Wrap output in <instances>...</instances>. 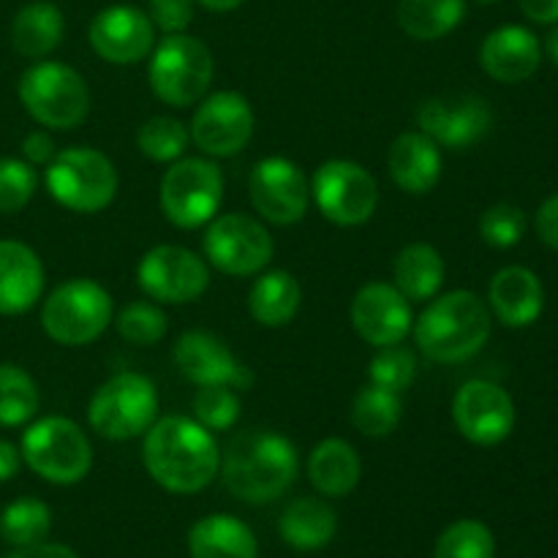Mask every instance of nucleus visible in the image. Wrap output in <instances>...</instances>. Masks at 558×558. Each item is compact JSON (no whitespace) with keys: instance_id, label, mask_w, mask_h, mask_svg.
<instances>
[{"instance_id":"obj_1","label":"nucleus","mask_w":558,"mask_h":558,"mask_svg":"<svg viewBox=\"0 0 558 558\" xmlns=\"http://www.w3.org/2000/svg\"><path fill=\"white\" fill-rule=\"evenodd\" d=\"M147 474L169 494H199L221 469V450L205 425L185 414H169L147 428L142 441Z\"/></svg>"},{"instance_id":"obj_2","label":"nucleus","mask_w":558,"mask_h":558,"mask_svg":"<svg viewBox=\"0 0 558 558\" xmlns=\"http://www.w3.org/2000/svg\"><path fill=\"white\" fill-rule=\"evenodd\" d=\"M300 458L292 439L270 428L240 430L221 452V477L232 496L248 505H267L292 488Z\"/></svg>"},{"instance_id":"obj_3","label":"nucleus","mask_w":558,"mask_h":558,"mask_svg":"<svg viewBox=\"0 0 558 558\" xmlns=\"http://www.w3.org/2000/svg\"><path fill=\"white\" fill-rule=\"evenodd\" d=\"M490 308L469 289L436 294L420 319H414V343L428 360L441 365L466 363L488 343Z\"/></svg>"},{"instance_id":"obj_4","label":"nucleus","mask_w":558,"mask_h":558,"mask_svg":"<svg viewBox=\"0 0 558 558\" xmlns=\"http://www.w3.org/2000/svg\"><path fill=\"white\" fill-rule=\"evenodd\" d=\"M20 101L44 129L71 131L90 112V87L85 76L58 60H36L20 76Z\"/></svg>"},{"instance_id":"obj_5","label":"nucleus","mask_w":558,"mask_h":558,"mask_svg":"<svg viewBox=\"0 0 558 558\" xmlns=\"http://www.w3.org/2000/svg\"><path fill=\"white\" fill-rule=\"evenodd\" d=\"M44 185L60 207L93 216L118 196V169L96 147H65L44 169Z\"/></svg>"},{"instance_id":"obj_6","label":"nucleus","mask_w":558,"mask_h":558,"mask_svg":"<svg viewBox=\"0 0 558 558\" xmlns=\"http://www.w3.org/2000/svg\"><path fill=\"white\" fill-rule=\"evenodd\" d=\"M22 463L52 485H74L93 466V447L85 430L69 417L49 414L33 420L20 441Z\"/></svg>"},{"instance_id":"obj_7","label":"nucleus","mask_w":558,"mask_h":558,"mask_svg":"<svg viewBox=\"0 0 558 558\" xmlns=\"http://www.w3.org/2000/svg\"><path fill=\"white\" fill-rule=\"evenodd\" d=\"M112 294L93 278H71L41 305V327L60 347H87L112 325Z\"/></svg>"},{"instance_id":"obj_8","label":"nucleus","mask_w":558,"mask_h":558,"mask_svg":"<svg viewBox=\"0 0 558 558\" xmlns=\"http://www.w3.org/2000/svg\"><path fill=\"white\" fill-rule=\"evenodd\" d=\"M213 71L216 63L205 41L189 33H169L153 47L147 80L163 104L183 109L207 96Z\"/></svg>"},{"instance_id":"obj_9","label":"nucleus","mask_w":558,"mask_h":558,"mask_svg":"<svg viewBox=\"0 0 558 558\" xmlns=\"http://www.w3.org/2000/svg\"><path fill=\"white\" fill-rule=\"evenodd\" d=\"M223 202V172L213 158H178L158 185L163 218L178 229L207 227Z\"/></svg>"},{"instance_id":"obj_10","label":"nucleus","mask_w":558,"mask_h":558,"mask_svg":"<svg viewBox=\"0 0 558 558\" xmlns=\"http://www.w3.org/2000/svg\"><path fill=\"white\" fill-rule=\"evenodd\" d=\"M158 420V390L145 374L123 371L104 381L90 398L87 423L109 441H129L145 436Z\"/></svg>"},{"instance_id":"obj_11","label":"nucleus","mask_w":558,"mask_h":558,"mask_svg":"<svg viewBox=\"0 0 558 558\" xmlns=\"http://www.w3.org/2000/svg\"><path fill=\"white\" fill-rule=\"evenodd\" d=\"M311 199L336 227H363L379 207V183L357 161L330 158L311 178Z\"/></svg>"},{"instance_id":"obj_12","label":"nucleus","mask_w":558,"mask_h":558,"mask_svg":"<svg viewBox=\"0 0 558 558\" xmlns=\"http://www.w3.org/2000/svg\"><path fill=\"white\" fill-rule=\"evenodd\" d=\"M207 265L234 278L259 276L272 259V234L259 218L245 213H223L216 216L202 238Z\"/></svg>"},{"instance_id":"obj_13","label":"nucleus","mask_w":558,"mask_h":558,"mask_svg":"<svg viewBox=\"0 0 558 558\" xmlns=\"http://www.w3.org/2000/svg\"><path fill=\"white\" fill-rule=\"evenodd\" d=\"M136 283L153 303L189 305L210 287V265L191 248L163 243L142 256L136 265Z\"/></svg>"},{"instance_id":"obj_14","label":"nucleus","mask_w":558,"mask_h":558,"mask_svg":"<svg viewBox=\"0 0 558 558\" xmlns=\"http://www.w3.org/2000/svg\"><path fill=\"white\" fill-rule=\"evenodd\" d=\"M256 129L254 109L238 90L210 93L196 107L191 120V142L207 158H229L245 150Z\"/></svg>"},{"instance_id":"obj_15","label":"nucleus","mask_w":558,"mask_h":558,"mask_svg":"<svg viewBox=\"0 0 558 558\" xmlns=\"http://www.w3.org/2000/svg\"><path fill=\"white\" fill-rule=\"evenodd\" d=\"M248 194L259 218L276 227L303 221L311 205L308 178L298 163L283 156H267L251 169Z\"/></svg>"},{"instance_id":"obj_16","label":"nucleus","mask_w":558,"mask_h":558,"mask_svg":"<svg viewBox=\"0 0 558 558\" xmlns=\"http://www.w3.org/2000/svg\"><path fill=\"white\" fill-rule=\"evenodd\" d=\"M452 420L463 439L480 447H494L510 439L515 428V401L505 387L472 379L452 398Z\"/></svg>"},{"instance_id":"obj_17","label":"nucleus","mask_w":558,"mask_h":558,"mask_svg":"<svg viewBox=\"0 0 558 558\" xmlns=\"http://www.w3.org/2000/svg\"><path fill=\"white\" fill-rule=\"evenodd\" d=\"M87 38H90L93 52L107 63L134 65L145 60L156 47V27H153L147 11L118 3L93 16Z\"/></svg>"},{"instance_id":"obj_18","label":"nucleus","mask_w":558,"mask_h":558,"mask_svg":"<svg viewBox=\"0 0 558 558\" xmlns=\"http://www.w3.org/2000/svg\"><path fill=\"white\" fill-rule=\"evenodd\" d=\"M352 325L371 347L403 343L414 327L412 303L396 289V283L371 281L357 289L352 300Z\"/></svg>"},{"instance_id":"obj_19","label":"nucleus","mask_w":558,"mask_h":558,"mask_svg":"<svg viewBox=\"0 0 558 558\" xmlns=\"http://www.w3.org/2000/svg\"><path fill=\"white\" fill-rule=\"evenodd\" d=\"M174 365L180 374L196 387L202 385H227L232 390H248L254 385V374L245 368L221 338L207 330H189L174 341L172 349Z\"/></svg>"},{"instance_id":"obj_20","label":"nucleus","mask_w":558,"mask_h":558,"mask_svg":"<svg viewBox=\"0 0 558 558\" xmlns=\"http://www.w3.org/2000/svg\"><path fill=\"white\" fill-rule=\"evenodd\" d=\"M420 131L450 150H466L488 134L494 123L488 101L477 96L428 98L417 112Z\"/></svg>"},{"instance_id":"obj_21","label":"nucleus","mask_w":558,"mask_h":558,"mask_svg":"<svg viewBox=\"0 0 558 558\" xmlns=\"http://www.w3.org/2000/svg\"><path fill=\"white\" fill-rule=\"evenodd\" d=\"M543 63V44L529 27L501 25L485 36L480 47V65L485 74L505 85H518L537 74Z\"/></svg>"},{"instance_id":"obj_22","label":"nucleus","mask_w":558,"mask_h":558,"mask_svg":"<svg viewBox=\"0 0 558 558\" xmlns=\"http://www.w3.org/2000/svg\"><path fill=\"white\" fill-rule=\"evenodd\" d=\"M488 308L505 327L521 330L532 327L543 316L545 289L537 272L529 267H501L488 287Z\"/></svg>"},{"instance_id":"obj_23","label":"nucleus","mask_w":558,"mask_h":558,"mask_svg":"<svg viewBox=\"0 0 558 558\" xmlns=\"http://www.w3.org/2000/svg\"><path fill=\"white\" fill-rule=\"evenodd\" d=\"M44 262L20 240H0V314H27L44 294Z\"/></svg>"},{"instance_id":"obj_24","label":"nucleus","mask_w":558,"mask_h":558,"mask_svg":"<svg viewBox=\"0 0 558 558\" xmlns=\"http://www.w3.org/2000/svg\"><path fill=\"white\" fill-rule=\"evenodd\" d=\"M441 169V147L423 131H403L387 150V172L392 183L412 196L430 194L439 185Z\"/></svg>"},{"instance_id":"obj_25","label":"nucleus","mask_w":558,"mask_h":558,"mask_svg":"<svg viewBox=\"0 0 558 558\" xmlns=\"http://www.w3.org/2000/svg\"><path fill=\"white\" fill-rule=\"evenodd\" d=\"M363 477V461L354 445L347 439H322L308 456V480L322 496L330 499H343L352 494Z\"/></svg>"},{"instance_id":"obj_26","label":"nucleus","mask_w":558,"mask_h":558,"mask_svg":"<svg viewBox=\"0 0 558 558\" xmlns=\"http://www.w3.org/2000/svg\"><path fill=\"white\" fill-rule=\"evenodd\" d=\"M191 558H256L254 532L234 515H207L189 532Z\"/></svg>"},{"instance_id":"obj_27","label":"nucleus","mask_w":558,"mask_h":558,"mask_svg":"<svg viewBox=\"0 0 558 558\" xmlns=\"http://www.w3.org/2000/svg\"><path fill=\"white\" fill-rule=\"evenodd\" d=\"M303 305V289L289 270H262L251 283L248 314L262 327H287Z\"/></svg>"},{"instance_id":"obj_28","label":"nucleus","mask_w":558,"mask_h":558,"mask_svg":"<svg viewBox=\"0 0 558 558\" xmlns=\"http://www.w3.org/2000/svg\"><path fill=\"white\" fill-rule=\"evenodd\" d=\"M447 265L430 243H409L398 251L392 262L396 289L409 303H428L445 283Z\"/></svg>"},{"instance_id":"obj_29","label":"nucleus","mask_w":558,"mask_h":558,"mask_svg":"<svg viewBox=\"0 0 558 558\" xmlns=\"http://www.w3.org/2000/svg\"><path fill=\"white\" fill-rule=\"evenodd\" d=\"M65 33L63 11L49 0H33L11 22V44L22 58L41 60L60 47Z\"/></svg>"},{"instance_id":"obj_30","label":"nucleus","mask_w":558,"mask_h":558,"mask_svg":"<svg viewBox=\"0 0 558 558\" xmlns=\"http://www.w3.org/2000/svg\"><path fill=\"white\" fill-rule=\"evenodd\" d=\"M336 512L314 496H300L278 518V532L283 543L292 545L294 550H319L330 545L336 537Z\"/></svg>"},{"instance_id":"obj_31","label":"nucleus","mask_w":558,"mask_h":558,"mask_svg":"<svg viewBox=\"0 0 558 558\" xmlns=\"http://www.w3.org/2000/svg\"><path fill=\"white\" fill-rule=\"evenodd\" d=\"M466 16V0H401L398 25L414 41H439Z\"/></svg>"},{"instance_id":"obj_32","label":"nucleus","mask_w":558,"mask_h":558,"mask_svg":"<svg viewBox=\"0 0 558 558\" xmlns=\"http://www.w3.org/2000/svg\"><path fill=\"white\" fill-rule=\"evenodd\" d=\"M403 403L401 392L368 385L354 396L352 423L368 439H385L401 425Z\"/></svg>"},{"instance_id":"obj_33","label":"nucleus","mask_w":558,"mask_h":558,"mask_svg":"<svg viewBox=\"0 0 558 558\" xmlns=\"http://www.w3.org/2000/svg\"><path fill=\"white\" fill-rule=\"evenodd\" d=\"M41 396L25 368L0 363V428H20L38 414Z\"/></svg>"},{"instance_id":"obj_34","label":"nucleus","mask_w":558,"mask_h":558,"mask_svg":"<svg viewBox=\"0 0 558 558\" xmlns=\"http://www.w3.org/2000/svg\"><path fill=\"white\" fill-rule=\"evenodd\" d=\"M49 529H52V512L41 499H33V496L11 501L0 515V534L14 548L44 543Z\"/></svg>"},{"instance_id":"obj_35","label":"nucleus","mask_w":558,"mask_h":558,"mask_svg":"<svg viewBox=\"0 0 558 558\" xmlns=\"http://www.w3.org/2000/svg\"><path fill=\"white\" fill-rule=\"evenodd\" d=\"M191 142V131L185 123L169 114H156V118L145 120L136 131V147L145 158L156 163H172L185 156Z\"/></svg>"},{"instance_id":"obj_36","label":"nucleus","mask_w":558,"mask_h":558,"mask_svg":"<svg viewBox=\"0 0 558 558\" xmlns=\"http://www.w3.org/2000/svg\"><path fill=\"white\" fill-rule=\"evenodd\" d=\"M112 325L118 336L134 347H156L169 330L167 314L153 300H134V303L123 305L112 316Z\"/></svg>"},{"instance_id":"obj_37","label":"nucleus","mask_w":558,"mask_h":558,"mask_svg":"<svg viewBox=\"0 0 558 558\" xmlns=\"http://www.w3.org/2000/svg\"><path fill=\"white\" fill-rule=\"evenodd\" d=\"M434 558H496V539L483 521L463 518L441 532Z\"/></svg>"},{"instance_id":"obj_38","label":"nucleus","mask_w":558,"mask_h":558,"mask_svg":"<svg viewBox=\"0 0 558 558\" xmlns=\"http://www.w3.org/2000/svg\"><path fill=\"white\" fill-rule=\"evenodd\" d=\"M194 420L207 430H229L240 420V396L227 385H202L194 396Z\"/></svg>"},{"instance_id":"obj_39","label":"nucleus","mask_w":558,"mask_h":558,"mask_svg":"<svg viewBox=\"0 0 558 558\" xmlns=\"http://www.w3.org/2000/svg\"><path fill=\"white\" fill-rule=\"evenodd\" d=\"M414 374H417V357H414L412 349L401 347V343L381 347L368 365L371 385L392 392L407 390L414 381Z\"/></svg>"},{"instance_id":"obj_40","label":"nucleus","mask_w":558,"mask_h":558,"mask_svg":"<svg viewBox=\"0 0 558 558\" xmlns=\"http://www.w3.org/2000/svg\"><path fill=\"white\" fill-rule=\"evenodd\" d=\"M36 189V167H31L25 158H0V216H11L27 207Z\"/></svg>"},{"instance_id":"obj_41","label":"nucleus","mask_w":558,"mask_h":558,"mask_svg":"<svg viewBox=\"0 0 558 558\" xmlns=\"http://www.w3.org/2000/svg\"><path fill=\"white\" fill-rule=\"evenodd\" d=\"M526 234V213L515 205L488 207L480 218V238L490 245V248H512Z\"/></svg>"},{"instance_id":"obj_42","label":"nucleus","mask_w":558,"mask_h":558,"mask_svg":"<svg viewBox=\"0 0 558 558\" xmlns=\"http://www.w3.org/2000/svg\"><path fill=\"white\" fill-rule=\"evenodd\" d=\"M194 3L196 0H150L147 3V16L153 27L161 31L163 36L169 33H185L194 22Z\"/></svg>"},{"instance_id":"obj_43","label":"nucleus","mask_w":558,"mask_h":558,"mask_svg":"<svg viewBox=\"0 0 558 558\" xmlns=\"http://www.w3.org/2000/svg\"><path fill=\"white\" fill-rule=\"evenodd\" d=\"M58 156V145L49 136V131L36 129L22 140V158H25L31 167H47L52 158Z\"/></svg>"},{"instance_id":"obj_44","label":"nucleus","mask_w":558,"mask_h":558,"mask_svg":"<svg viewBox=\"0 0 558 558\" xmlns=\"http://www.w3.org/2000/svg\"><path fill=\"white\" fill-rule=\"evenodd\" d=\"M534 227H537L539 240H543L548 248L558 251V194H554L550 199H545L543 205H539Z\"/></svg>"},{"instance_id":"obj_45","label":"nucleus","mask_w":558,"mask_h":558,"mask_svg":"<svg viewBox=\"0 0 558 558\" xmlns=\"http://www.w3.org/2000/svg\"><path fill=\"white\" fill-rule=\"evenodd\" d=\"M521 11L537 25H556L558 22V0H518Z\"/></svg>"},{"instance_id":"obj_46","label":"nucleus","mask_w":558,"mask_h":558,"mask_svg":"<svg viewBox=\"0 0 558 558\" xmlns=\"http://www.w3.org/2000/svg\"><path fill=\"white\" fill-rule=\"evenodd\" d=\"M5 558H76V554L71 548H65V545L36 543V545H27V548L14 550V554Z\"/></svg>"},{"instance_id":"obj_47","label":"nucleus","mask_w":558,"mask_h":558,"mask_svg":"<svg viewBox=\"0 0 558 558\" xmlns=\"http://www.w3.org/2000/svg\"><path fill=\"white\" fill-rule=\"evenodd\" d=\"M20 466H22L20 447L0 439V483H9L11 477H16V474H20Z\"/></svg>"},{"instance_id":"obj_48","label":"nucleus","mask_w":558,"mask_h":558,"mask_svg":"<svg viewBox=\"0 0 558 558\" xmlns=\"http://www.w3.org/2000/svg\"><path fill=\"white\" fill-rule=\"evenodd\" d=\"M199 5H205L207 11H216V14H227V11H234L238 5H243L245 0H196Z\"/></svg>"},{"instance_id":"obj_49","label":"nucleus","mask_w":558,"mask_h":558,"mask_svg":"<svg viewBox=\"0 0 558 558\" xmlns=\"http://www.w3.org/2000/svg\"><path fill=\"white\" fill-rule=\"evenodd\" d=\"M545 52H548V58L558 65V22L550 27L548 36H545Z\"/></svg>"},{"instance_id":"obj_50","label":"nucleus","mask_w":558,"mask_h":558,"mask_svg":"<svg viewBox=\"0 0 558 558\" xmlns=\"http://www.w3.org/2000/svg\"><path fill=\"white\" fill-rule=\"evenodd\" d=\"M477 3H499V0H477Z\"/></svg>"}]
</instances>
